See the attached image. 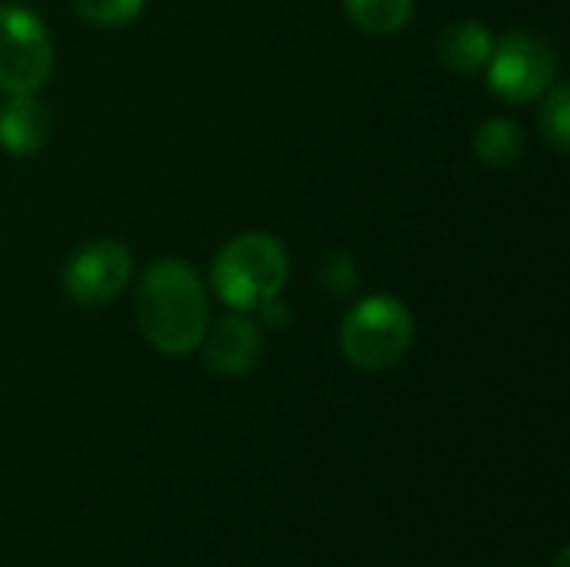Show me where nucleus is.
<instances>
[{"mask_svg": "<svg viewBox=\"0 0 570 567\" xmlns=\"http://www.w3.org/2000/svg\"><path fill=\"white\" fill-rule=\"evenodd\" d=\"M137 324L140 334L170 358H184L200 348L210 324L207 294L197 271L187 261H154L137 287Z\"/></svg>", "mask_w": 570, "mask_h": 567, "instance_id": "1", "label": "nucleus"}, {"mask_svg": "<svg viewBox=\"0 0 570 567\" xmlns=\"http://www.w3.org/2000/svg\"><path fill=\"white\" fill-rule=\"evenodd\" d=\"M291 257L284 244L264 231H247L227 241L210 267L217 297L237 314H254L264 301L277 297L287 284Z\"/></svg>", "mask_w": 570, "mask_h": 567, "instance_id": "2", "label": "nucleus"}, {"mask_svg": "<svg viewBox=\"0 0 570 567\" xmlns=\"http://www.w3.org/2000/svg\"><path fill=\"white\" fill-rule=\"evenodd\" d=\"M414 344V314L394 294L357 301L341 324V351L357 371H391Z\"/></svg>", "mask_w": 570, "mask_h": 567, "instance_id": "3", "label": "nucleus"}, {"mask_svg": "<svg viewBox=\"0 0 570 567\" xmlns=\"http://www.w3.org/2000/svg\"><path fill=\"white\" fill-rule=\"evenodd\" d=\"M50 74L53 40L47 23L20 3H0V94H37Z\"/></svg>", "mask_w": 570, "mask_h": 567, "instance_id": "4", "label": "nucleus"}, {"mask_svg": "<svg viewBox=\"0 0 570 567\" xmlns=\"http://www.w3.org/2000/svg\"><path fill=\"white\" fill-rule=\"evenodd\" d=\"M484 67L491 90L508 104H531L558 84L554 47L531 30H511L494 40Z\"/></svg>", "mask_w": 570, "mask_h": 567, "instance_id": "5", "label": "nucleus"}, {"mask_svg": "<svg viewBox=\"0 0 570 567\" xmlns=\"http://www.w3.org/2000/svg\"><path fill=\"white\" fill-rule=\"evenodd\" d=\"M134 254L124 241L104 237L80 247L63 267V291L80 307H104L110 304L130 281Z\"/></svg>", "mask_w": 570, "mask_h": 567, "instance_id": "6", "label": "nucleus"}, {"mask_svg": "<svg viewBox=\"0 0 570 567\" xmlns=\"http://www.w3.org/2000/svg\"><path fill=\"white\" fill-rule=\"evenodd\" d=\"M261 328L244 317V314H230L220 317L214 324H207L204 331V364L217 374V378H240L247 374L257 358H261Z\"/></svg>", "mask_w": 570, "mask_h": 567, "instance_id": "7", "label": "nucleus"}, {"mask_svg": "<svg viewBox=\"0 0 570 567\" xmlns=\"http://www.w3.org/2000/svg\"><path fill=\"white\" fill-rule=\"evenodd\" d=\"M53 130L50 110L33 94H17L0 104V150L10 157H33L47 147Z\"/></svg>", "mask_w": 570, "mask_h": 567, "instance_id": "8", "label": "nucleus"}, {"mask_svg": "<svg viewBox=\"0 0 570 567\" xmlns=\"http://www.w3.org/2000/svg\"><path fill=\"white\" fill-rule=\"evenodd\" d=\"M438 60L454 70V74H474L488 63L494 50V37L484 23L478 20H454L441 37H438Z\"/></svg>", "mask_w": 570, "mask_h": 567, "instance_id": "9", "label": "nucleus"}, {"mask_svg": "<svg viewBox=\"0 0 570 567\" xmlns=\"http://www.w3.org/2000/svg\"><path fill=\"white\" fill-rule=\"evenodd\" d=\"M528 150L524 127L511 117H491L474 134V154L488 167H514Z\"/></svg>", "mask_w": 570, "mask_h": 567, "instance_id": "10", "label": "nucleus"}, {"mask_svg": "<svg viewBox=\"0 0 570 567\" xmlns=\"http://www.w3.org/2000/svg\"><path fill=\"white\" fill-rule=\"evenodd\" d=\"M347 20L367 37H394L414 17V0H344Z\"/></svg>", "mask_w": 570, "mask_h": 567, "instance_id": "11", "label": "nucleus"}, {"mask_svg": "<svg viewBox=\"0 0 570 567\" xmlns=\"http://www.w3.org/2000/svg\"><path fill=\"white\" fill-rule=\"evenodd\" d=\"M541 134L544 140L558 150L568 154L570 150V94L568 84H554L544 94V110H541Z\"/></svg>", "mask_w": 570, "mask_h": 567, "instance_id": "12", "label": "nucleus"}, {"mask_svg": "<svg viewBox=\"0 0 570 567\" xmlns=\"http://www.w3.org/2000/svg\"><path fill=\"white\" fill-rule=\"evenodd\" d=\"M70 3L80 13V20L94 27H107V30L137 20L147 7V0H70Z\"/></svg>", "mask_w": 570, "mask_h": 567, "instance_id": "13", "label": "nucleus"}, {"mask_svg": "<svg viewBox=\"0 0 570 567\" xmlns=\"http://www.w3.org/2000/svg\"><path fill=\"white\" fill-rule=\"evenodd\" d=\"M317 277H321V287H324L327 294H334V297H347V294L354 291V284H357L354 261H351L344 251H331V254H324Z\"/></svg>", "mask_w": 570, "mask_h": 567, "instance_id": "14", "label": "nucleus"}, {"mask_svg": "<svg viewBox=\"0 0 570 567\" xmlns=\"http://www.w3.org/2000/svg\"><path fill=\"white\" fill-rule=\"evenodd\" d=\"M254 314H257V317H261V324H267V328H287V324H291V307L284 304V297H281V294H277V297H271V301H264Z\"/></svg>", "mask_w": 570, "mask_h": 567, "instance_id": "15", "label": "nucleus"}, {"mask_svg": "<svg viewBox=\"0 0 570 567\" xmlns=\"http://www.w3.org/2000/svg\"><path fill=\"white\" fill-rule=\"evenodd\" d=\"M568 548H561V555H558V567H568Z\"/></svg>", "mask_w": 570, "mask_h": 567, "instance_id": "16", "label": "nucleus"}]
</instances>
